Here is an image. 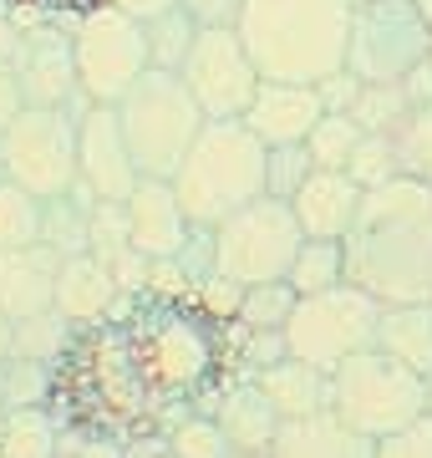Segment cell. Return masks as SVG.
Here are the masks:
<instances>
[{"label":"cell","instance_id":"1","mask_svg":"<svg viewBox=\"0 0 432 458\" xmlns=\"http://www.w3.org/2000/svg\"><path fill=\"white\" fill-rule=\"evenodd\" d=\"M128 342L158 412L194 408L214 412L229 387V367L239 361V321H224L194 291H137L122 295Z\"/></svg>","mask_w":432,"mask_h":458},{"label":"cell","instance_id":"2","mask_svg":"<svg viewBox=\"0 0 432 458\" xmlns=\"http://www.w3.org/2000/svg\"><path fill=\"white\" fill-rule=\"evenodd\" d=\"M51 412L62 418L67 433H92V438H128L137 428L158 423V403L133 361L122 306L102 321L77 327L67 352L51 361Z\"/></svg>","mask_w":432,"mask_h":458},{"label":"cell","instance_id":"3","mask_svg":"<svg viewBox=\"0 0 432 458\" xmlns=\"http://www.w3.org/2000/svg\"><path fill=\"white\" fill-rule=\"evenodd\" d=\"M346 245V280L382 306L432 301V183L392 179L366 189Z\"/></svg>","mask_w":432,"mask_h":458},{"label":"cell","instance_id":"4","mask_svg":"<svg viewBox=\"0 0 432 458\" xmlns=\"http://www.w3.org/2000/svg\"><path fill=\"white\" fill-rule=\"evenodd\" d=\"M356 0H245L239 36L265 82H326L346 72Z\"/></svg>","mask_w":432,"mask_h":458},{"label":"cell","instance_id":"5","mask_svg":"<svg viewBox=\"0 0 432 458\" xmlns=\"http://www.w3.org/2000/svg\"><path fill=\"white\" fill-rule=\"evenodd\" d=\"M265 164H270V148L245 128V117L204 123L199 143L188 148L173 189H179L194 225L219 229L229 214L265 199Z\"/></svg>","mask_w":432,"mask_h":458},{"label":"cell","instance_id":"6","mask_svg":"<svg viewBox=\"0 0 432 458\" xmlns=\"http://www.w3.org/2000/svg\"><path fill=\"white\" fill-rule=\"evenodd\" d=\"M117 117H122V132H128L143 179H179L188 148L199 143L204 123H209L199 98L183 82V72H158V66L117 102Z\"/></svg>","mask_w":432,"mask_h":458},{"label":"cell","instance_id":"7","mask_svg":"<svg viewBox=\"0 0 432 458\" xmlns=\"http://www.w3.org/2000/svg\"><path fill=\"white\" fill-rule=\"evenodd\" d=\"M331 412L346 418L371 443H382L428 412V377L412 372L407 361L386 357L382 346L356 352L331 372Z\"/></svg>","mask_w":432,"mask_h":458},{"label":"cell","instance_id":"8","mask_svg":"<svg viewBox=\"0 0 432 458\" xmlns=\"http://www.w3.org/2000/svg\"><path fill=\"white\" fill-rule=\"evenodd\" d=\"M300 245H305V229H300L295 209L285 199L265 194L214 229V276L234 280V285L285 280Z\"/></svg>","mask_w":432,"mask_h":458},{"label":"cell","instance_id":"9","mask_svg":"<svg viewBox=\"0 0 432 458\" xmlns=\"http://www.w3.org/2000/svg\"><path fill=\"white\" fill-rule=\"evenodd\" d=\"M377 327H382V301L346 280L336 291L300 295L295 316L285 327V346H290V357L311 361L320 372H336L356 352L377 346Z\"/></svg>","mask_w":432,"mask_h":458},{"label":"cell","instance_id":"10","mask_svg":"<svg viewBox=\"0 0 432 458\" xmlns=\"http://www.w3.org/2000/svg\"><path fill=\"white\" fill-rule=\"evenodd\" d=\"M82 113V107H77ZM77 113L71 107H26L0 132L5 179L31 189L36 199H67L82 183V153H77Z\"/></svg>","mask_w":432,"mask_h":458},{"label":"cell","instance_id":"11","mask_svg":"<svg viewBox=\"0 0 432 458\" xmlns=\"http://www.w3.org/2000/svg\"><path fill=\"white\" fill-rule=\"evenodd\" d=\"M432 56V26L417 0H356L346 72L356 82H407Z\"/></svg>","mask_w":432,"mask_h":458},{"label":"cell","instance_id":"12","mask_svg":"<svg viewBox=\"0 0 432 458\" xmlns=\"http://www.w3.org/2000/svg\"><path fill=\"white\" fill-rule=\"evenodd\" d=\"M77 47V77H82V102H102L117 107L143 77L153 72V51H148V26L133 16H122L117 5H97L77 16L71 31Z\"/></svg>","mask_w":432,"mask_h":458},{"label":"cell","instance_id":"13","mask_svg":"<svg viewBox=\"0 0 432 458\" xmlns=\"http://www.w3.org/2000/svg\"><path fill=\"white\" fill-rule=\"evenodd\" d=\"M183 82L199 98L209 123H229V117L250 113V102L265 77H260L239 26H204L194 51H188V62H183Z\"/></svg>","mask_w":432,"mask_h":458},{"label":"cell","instance_id":"14","mask_svg":"<svg viewBox=\"0 0 432 458\" xmlns=\"http://www.w3.org/2000/svg\"><path fill=\"white\" fill-rule=\"evenodd\" d=\"M77 153H82V183L97 199L128 204V199H133V189L143 183L117 107L82 102V113H77Z\"/></svg>","mask_w":432,"mask_h":458},{"label":"cell","instance_id":"15","mask_svg":"<svg viewBox=\"0 0 432 458\" xmlns=\"http://www.w3.org/2000/svg\"><path fill=\"white\" fill-rule=\"evenodd\" d=\"M128 229H133V250H143L148 260H179L199 225L188 219L173 179H143L128 199Z\"/></svg>","mask_w":432,"mask_h":458},{"label":"cell","instance_id":"16","mask_svg":"<svg viewBox=\"0 0 432 458\" xmlns=\"http://www.w3.org/2000/svg\"><path fill=\"white\" fill-rule=\"evenodd\" d=\"M11 66H16V77H21V87H26V102H31V107H71V98H82L71 31L21 36V51H16Z\"/></svg>","mask_w":432,"mask_h":458},{"label":"cell","instance_id":"17","mask_svg":"<svg viewBox=\"0 0 432 458\" xmlns=\"http://www.w3.org/2000/svg\"><path fill=\"white\" fill-rule=\"evenodd\" d=\"M320 117H326L320 87H311V82H260L250 113H245V128H250L265 148H280V143H305V138L316 132Z\"/></svg>","mask_w":432,"mask_h":458},{"label":"cell","instance_id":"18","mask_svg":"<svg viewBox=\"0 0 432 458\" xmlns=\"http://www.w3.org/2000/svg\"><path fill=\"white\" fill-rule=\"evenodd\" d=\"M361 199L366 189L351 179L346 168H316L305 179V189L290 199V209H295L305 240H346L356 214H361Z\"/></svg>","mask_w":432,"mask_h":458},{"label":"cell","instance_id":"19","mask_svg":"<svg viewBox=\"0 0 432 458\" xmlns=\"http://www.w3.org/2000/svg\"><path fill=\"white\" fill-rule=\"evenodd\" d=\"M62 260L51 245H26V250H0V311L11 321L41 316L56 306V276Z\"/></svg>","mask_w":432,"mask_h":458},{"label":"cell","instance_id":"20","mask_svg":"<svg viewBox=\"0 0 432 458\" xmlns=\"http://www.w3.org/2000/svg\"><path fill=\"white\" fill-rule=\"evenodd\" d=\"M122 306V285H117L112 265L102 255H67L62 260V276H56V311L67 316L71 327H87V321H102Z\"/></svg>","mask_w":432,"mask_h":458},{"label":"cell","instance_id":"21","mask_svg":"<svg viewBox=\"0 0 432 458\" xmlns=\"http://www.w3.org/2000/svg\"><path fill=\"white\" fill-rule=\"evenodd\" d=\"M214 418H219V428H224V438H229L234 454H270L275 448V433L285 423L254 377H239V382H229L219 393Z\"/></svg>","mask_w":432,"mask_h":458},{"label":"cell","instance_id":"22","mask_svg":"<svg viewBox=\"0 0 432 458\" xmlns=\"http://www.w3.org/2000/svg\"><path fill=\"white\" fill-rule=\"evenodd\" d=\"M270 458H377V443L356 433L346 418L316 412V418H290L275 433Z\"/></svg>","mask_w":432,"mask_h":458},{"label":"cell","instance_id":"23","mask_svg":"<svg viewBox=\"0 0 432 458\" xmlns=\"http://www.w3.org/2000/svg\"><path fill=\"white\" fill-rule=\"evenodd\" d=\"M254 382L265 387V397L275 403V412H280L285 423L290 418L331 412V372H320V367H311V361H300V357H285L275 367H265Z\"/></svg>","mask_w":432,"mask_h":458},{"label":"cell","instance_id":"24","mask_svg":"<svg viewBox=\"0 0 432 458\" xmlns=\"http://www.w3.org/2000/svg\"><path fill=\"white\" fill-rule=\"evenodd\" d=\"M377 346H382L386 357L407 361L412 372L432 377V301H412V306H382Z\"/></svg>","mask_w":432,"mask_h":458},{"label":"cell","instance_id":"25","mask_svg":"<svg viewBox=\"0 0 432 458\" xmlns=\"http://www.w3.org/2000/svg\"><path fill=\"white\" fill-rule=\"evenodd\" d=\"M0 458H62V418L51 408H16L0 423Z\"/></svg>","mask_w":432,"mask_h":458},{"label":"cell","instance_id":"26","mask_svg":"<svg viewBox=\"0 0 432 458\" xmlns=\"http://www.w3.org/2000/svg\"><path fill=\"white\" fill-rule=\"evenodd\" d=\"M386 138H392L402 179L432 183V102H412V107L386 128Z\"/></svg>","mask_w":432,"mask_h":458},{"label":"cell","instance_id":"27","mask_svg":"<svg viewBox=\"0 0 432 458\" xmlns=\"http://www.w3.org/2000/svg\"><path fill=\"white\" fill-rule=\"evenodd\" d=\"M285 285L295 295H320V291H336L346 285V245L341 240H305L290 265Z\"/></svg>","mask_w":432,"mask_h":458},{"label":"cell","instance_id":"28","mask_svg":"<svg viewBox=\"0 0 432 458\" xmlns=\"http://www.w3.org/2000/svg\"><path fill=\"white\" fill-rule=\"evenodd\" d=\"M41 219H46V199H36L31 189L0 179V250L41 245Z\"/></svg>","mask_w":432,"mask_h":458},{"label":"cell","instance_id":"29","mask_svg":"<svg viewBox=\"0 0 432 458\" xmlns=\"http://www.w3.org/2000/svg\"><path fill=\"white\" fill-rule=\"evenodd\" d=\"M295 301L300 295L285 285V280H270V285H245L239 295V331H285L290 327V316H295Z\"/></svg>","mask_w":432,"mask_h":458},{"label":"cell","instance_id":"30","mask_svg":"<svg viewBox=\"0 0 432 458\" xmlns=\"http://www.w3.org/2000/svg\"><path fill=\"white\" fill-rule=\"evenodd\" d=\"M199 21L188 16L183 5H173L168 16L148 21V51H153V66L158 72H183V62H188V51H194V41H199Z\"/></svg>","mask_w":432,"mask_h":458},{"label":"cell","instance_id":"31","mask_svg":"<svg viewBox=\"0 0 432 458\" xmlns=\"http://www.w3.org/2000/svg\"><path fill=\"white\" fill-rule=\"evenodd\" d=\"M361 138H366V132H361V123H356L351 113H326L316 123V132L305 138V148H311L316 168H351Z\"/></svg>","mask_w":432,"mask_h":458},{"label":"cell","instance_id":"32","mask_svg":"<svg viewBox=\"0 0 432 458\" xmlns=\"http://www.w3.org/2000/svg\"><path fill=\"white\" fill-rule=\"evenodd\" d=\"M168 454L173 458H229V438H224V428H219L214 412H183L179 423L168 428Z\"/></svg>","mask_w":432,"mask_h":458},{"label":"cell","instance_id":"33","mask_svg":"<svg viewBox=\"0 0 432 458\" xmlns=\"http://www.w3.org/2000/svg\"><path fill=\"white\" fill-rule=\"evenodd\" d=\"M71 321L56 306L51 311H41V316H26V321H16V352L11 357H31V361H56L62 352H67V342H71Z\"/></svg>","mask_w":432,"mask_h":458},{"label":"cell","instance_id":"34","mask_svg":"<svg viewBox=\"0 0 432 458\" xmlns=\"http://www.w3.org/2000/svg\"><path fill=\"white\" fill-rule=\"evenodd\" d=\"M0 393L16 408H51V367L31 357H5L0 361Z\"/></svg>","mask_w":432,"mask_h":458},{"label":"cell","instance_id":"35","mask_svg":"<svg viewBox=\"0 0 432 458\" xmlns=\"http://www.w3.org/2000/svg\"><path fill=\"white\" fill-rule=\"evenodd\" d=\"M316 174V158H311V148L305 143H280L270 148V164H265V194L270 199H290L305 189V179Z\"/></svg>","mask_w":432,"mask_h":458},{"label":"cell","instance_id":"36","mask_svg":"<svg viewBox=\"0 0 432 458\" xmlns=\"http://www.w3.org/2000/svg\"><path fill=\"white\" fill-rule=\"evenodd\" d=\"M407 107H412V98H407L402 82H361V98H356L351 117L361 123V132H386Z\"/></svg>","mask_w":432,"mask_h":458},{"label":"cell","instance_id":"37","mask_svg":"<svg viewBox=\"0 0 432 458\" xmlns=\"http://www.w3.org/2000/svg\"><path fill=\"white\" fill-rule=\"evenodd\" d=\"M346 174L361 183V189H377V183L402 179V174H397V153H392V138H386V132H366Z\"/></svg>","mask_w":432,"mask_h":458},{"label":"cell","instance_id":"38","mask_svg":"<svg viewBox=\"0 0 432 458\" xmlns=\"http://www.w3.org/2000/svg\"><path fill=\"white\" fill-rule=\"evenodd\" d=\"M122 250H133V229H128V204L97 199V204H92V255H102V260H117Z\"/></svg>","mask_w":432,"mask_h":458},{"label":"cell","instance_id":"39","mask_svg":"<svg viewBox=\"0 0 432 458\" xmlns=\"http://www.w3.org/2000/svg\"><path fill=\"white\" fill-rule=\"evenodd\" d=\"M377 458H432V412H422L417 423L377 443Z\"/></svg>","mask_w":432,"mask_h":458},{"label":"cell","instance_id":"40","mask_svg":"<svg viewBox=\"0 0 432 458\" xmlns=\"http://www.w3.org/2000/svg\"><path fill=\"white\" fill-rule=\"evenodd\" d=\"M179 5L199 26H239V16H245V0H179Z\"/></svg>","mask_w":432,"mask_h":458},{"label":"cell","instance_id":"41","mask_svg":"<svg viewBox=\"0 0 432 458\" xmlns=\"http://www.w3.org/2000/svg\"><path fill=\"white\" fill-rule=\"evenodd\" d=\"M31 102H26V87H21V77H16V66L11 62H0V132L11 128L21 113H26Z\"/></svg>","mask_w":432,"mask_h":458},{"label":"cell","instance_id":"42","mask_svg":"<svg viewBox=\"0 0 432 458\" xmlns=\"http://www.w3.org/2000/svg\"><path fill=\"white\" fill-rule=\"evenodd\" d=\"M320 87V102H326V113H351L356 107V98H361V82L351 77V72H336V77H326Z\"/></svg>","mask_w":432,"mask_h":458},{"label":"cell","instance_id":"43","mask_svg":"<svg viewBox=\"0 0 432 458\" xmlns=\"http://www.w3.org/2000/svg\"><path fill=\"white\" fill-rule=\"evenodd\" d=\"M102 5H117L122 16H133V21H143V26H148V21L168 16V11H173L179 0H102Z\"/></svg>","mask_w":432,"mask_h":458},{"label":"cell","instance_id":"44","mask_svg":"<svg viewBox=\"0 0 432 458\" xmlns=\"http://www.w3.org/2000/svg\"><path fill=\"white\" fill-rule=\"evenodd\" d=\"M102 0H51V11L56 16H87V11H97Z\"/></svg>","mask_w":432,"mask_h":458},{"label":"cell","instance_id":"45","mask_svg":"<svg viewBox=\"0 0 432 458\" xmlns=\"http://www.w3.org/2000/svg\"><path fill=\"white\" fill-rule=\"evenodd\" d=\"M11 352H16V321L0 311V361L11 357Z\"/></svg>","mask_w":432,"mask_h":458},{"label":"cell","instance_id":"46","mask_svg":"<svg viewBox=\"0 0 432 458\" xmlns=\"http://www.w3.org/2000/svg\"><path fill=\"white\" fill-rule=\"evenodd\" d=\"M5 11H51V0H0Z\"/></svg>","mask_w":432,"mask_h":458},{"label":"cell","instance_id":"47","mask_svg":"<svg viewBox=\"0 0 432 458\" xmlns=\"http://www.w3.org/2000/svg\"><path fill=\"white\" fill-rule=\"evenodd\" d=\"M5 418H11V403H5V393H0V423H5Z\"/></svg>","mask_w":432,"mask_h":458},{"label":"cell","instance_id":"48","mask_svg":"<svg viewBox=\"0 0 432 458\" xmlns=\"http://www.w3.org/2000/svg\"><path fill=\"white\" fill-rule=\"evenodd\" d=\"M417 5H422V16H428V26H432V0H417Z\"/></svg>","mask_w":432,"mask_h":458},{"label":"cell","instance_id":"49","mask_svg":"<svg viewBox=\"0 0 432 458\" xmlns=\"http://www.w3.org/2000/svg\"><path fill=\"white\" fill-rule=\"evenodd\" d=\"M229 458H270V454H229Z\"/></svg>","mask_w":432,"mask_h":458},{"label":"cell","instance_id":"50","mask_svg":"<svg viewBox=\"0 0 432 458\" xmlns=\"http://www.w3.org/2000/svg\"><path fill=\"white\" fill-rule=\"evenodd\" d=\"M428 412H432V377H428Z\"/></svg>","mask_w":432,"mask_h":458},{"label":"cell","instance_id":"51","mask_svg":"<svg viewBox=\"0 0 432 458\" xmlns=\"http://www.w3.org/2000/svg\"><path fill=\"white\" fill-rule=\"evenodd\" d=\"M0 179H5V153H0Z\"/></svg>","mask_w":432,"mask_h":458},{"label":"cell","instance_id":"52","mask_svg":"<svg viewBox=\"0 0 432 458\" xmlns=\"http://www.w3.org/2000/svg\"><path fill=\"white\" fill-rule=\"evenodd\" d=\"M62 458H71V454H62Z\"/></svg>","mask_w":432,"mask_h":458},{"label":"cell","instance_id":"53","mask_svg":"<svg viewBox=\"0 0 432 458\" xmlns=\"http://www.w3.org/2000/svg\"><path fill=\"white\" fill-rule=\"evenodd\" d=\"M163 458H173V454H163Z\"/></svg>","mask_w":432,"mask_h":458}]
</instances>
